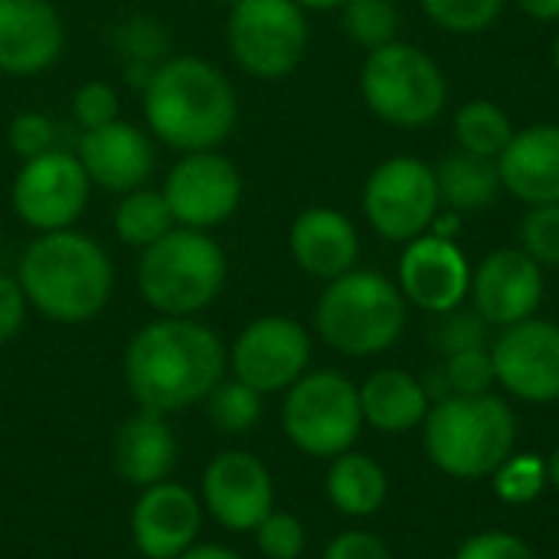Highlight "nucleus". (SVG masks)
Returning <instances> with one entry per match:
<instances>
[{"label": "nucleus", "instance_id": "nucleus-30", "mask_svg": "<svg viewBox=\"0 0 559 559\" xmlns=\"http://www.w3.org/2000/svg\"><path fill=\"white\" fill-rule=\"evenodd\" d=\"M210 416L226 436H242L249 432L259 416H262V393L246 386L242 380H223L210 396Z\"/></svg>", "mask_w": 559, "mask_h": 559}, {"label": "nucleus", "instance_id": "nucleus-39", "mask_svg": "<svg viewBox=\"0 0 559 559\" xmlns=\"http://www.w3.org/2000/svg\"><path fill=\"white\" fill-rule=\"evenodd\" d=\"M455 559H537V554L508 531H485L468 537Z\"/></svg>", "mask_w": 559, "mask_h": 559}, {"label": "nucleus", "instance_id": "nucleus-25", "mask_svg": "<svg viewBox=\"0 0 559 559\" xmlns=\"http://www.w3.org/2000/svg\"><path fill=\"white\" fill-rule=\"evenodd\" d=\"M432 170H436L442 206L455 210L459 216L488 210L498 200V193L504 190L498 160H488V157H478V154H468L459 147L449 151L439 160V167H432Z\"/></svg>", "mask_w": 559, "mask_h": 559}, {"label": "nucleus", "instance_id": "nucleus-43", "mask_svg": "<svg viewBox=\"0 0 559 559\" xmlns=\"http://www.w3.org/2000/svg\"><path fill=\"white\" fill-rule=\"evenodd\" d=\"M531 20L540 23H559V0H514Z\"/></svg>", "mask_w": 559, "mask_h": 559}, {"label": "nucleus", "instance_id": "nucleus-1", "mask_svg": "<svg viewBox=\"0 0 559 559\" xmlns=\"http://www.w3.org/2000/svg\"><path fill=\"white\" fill-rule=\"evenodd\" d=\"M229 350L193 318H157L124 350V383L144 413H177L206 400L226 377Z\"/></svg>", "mask_w": 559, "mask_h": 559}, {"label": "nucleus", "instance_id": "nucleus-19", "mask_svg": "<svg viewBox=\"0 0 559 559\" xmlns=\"http://www.w3.org/2000/svg\"><path fill=\"white\" fill-rule=\"evenodd\" d=\"M75 157L82 170L88 174V183L105 187L111 193H131L144 187L154 170L151 138L121 118L85 131Z\"/></svg>", "mask_w": 559, "mask_h": 559}, {"label": "nucleus", "instance_id": "nucleus-45", "mask_svg": "<svg viewBox=\"0 0 559 559\" xmlns=\"http://www.w3.org/2000/svg\"><path fill=\"white\" fill-rule=\"evenodd\" d=\"M301 10H337L344 0H295Z\"/></svg>", "mask_w": 559, "mask_h": 559}, {"label": "nucleus", "instance_id": "nucleus-47", "mask_svg": "<svg viewBox=\"0 0 559 559\" xmlns=\"http://www.w3.org/2000/svg\"><path fill=\"white\" fill-rule=\"evenodd\" d=\"M554 69H557V75H559V33H557V39H554Z\"/></svg>", "mask_w": 559, "mask_h": 559}, {"label": "nucleus", "instance_id": "nucleus-5", "mask_svg": "<svg viewBox=\"0 0 559 559\" xmlns=\"http://www.w3.org/2000/svg\"><path fill=\"white\" fill-rule=\"evenodd\" d=\"M314 328L321 341L344 357H377L400 341L406 328V298L386 275L350 269L321 292Z\"/></svg>", "mask_w": 559, "mask_h": 559}, {"label": "nucleus", "instance_id": "nucleus-34", "mask_svg": "<svg viewBox=\"0 0 559 559\" xmlns=\"http://www.w3.org/2000/svg\"><path fill=\"white\" fill-rule=\"evenodd\" d=\"M488 321L475 311V308H452L445 314H439V324L432 331V341L436 347L452 357V354H462V350H475V347H485L488 341Z\"/></svg>", "mask_w": 559, "mask_h": 559}, {"label": "nucleus", "instance_id": "nucleus-11", "mask_svg": "<svg viewBox=\"0 0 559 559\" xmlns=\"http://www.w3.org/2000/svg\"><path fill=\"white\" fill-rule=\"evenodd\" d=\"M88 174L82 170L75 154L66 151H46L33 160H23V167L13 177V210L16 216L36 229V233H56L69 229L85 203H88Z\"/></svg>", "mask_w": 559, "mask_h": 559}, {"label": "nucleus", "instance_id": "nucleus-18", "mask_svg": "<svg viewBox=\"0 0 559 559\" xmlns=\"http://www.w3.org/2000/svg\"><path fill=\"white\" fill-rule=\"evenodd\" d=\"M203 527V504L183 485H151L131 508V540L144 559H177L187 554Z\"/></svg>", "mask_w": 559, "mask_h": 559}, {"label": "nucleus", "instance_id": "nucleus-4", "mask_svg": "<svg viewBox=\"0 0 559 559\" xmlns=\"http://www.w3.org/2000/svg\"><path fill=\"white\" fill-rule=\"evenodd\" d=\"M518 423L511 406L495 393L445 396L423 423V445L429 462L462 481L495 475L511 459Z\"/></svg>", "mask_w": 559, "mask_h": 559}, {"label": "nucleus", "instance_id": "nucleus-27", "mask_svg": "<svg viewBox=\"0 0 559 559\" xmlns=\"http://www.w3.org/2000/svg\"><path fill=\"white\" fill-rule=\"evenodd\" d=\"M452 131H455L459 151H468V154L498 160L501 151L511 144V138H514L518 128H514L511 115L498 102H491V98H472V102H465L455 111Z\"/></svg>", "mask_w": 559, "mask_h": 559}, {"label": "nucleus", "instance_id": "nucleus-23", "mask_svg": "<svg viewBox=\"0 0 559 559\" xmlns=\"http://www.w3.org/2000/svg\"><path fill=\"white\" fill-rule=\"evenodd\" d=\"M115 472L134 485V488H151L170 478L177 465V439L164 416L157 413H138L128 423H121L115 445H111Z\"/></svg>", "mask_w": 559, "mask_h": 559}, {"label": "nucleus", "instance_id": "nucleus-40", "mask_svg": "<svg viewBox=\"0 0 559 559\" xmlns=\"http://www.w3.org/2000/svg\"><path fill=\"white\" fill-rule=\"evenodd\" d=\"M321 559H393V557H390V547H386L377 534H370V531H344V534H337V537L328 544V550H324V557Z\"/></svg>", "mask_w": 559, "mask_h": 559}, {"label": "nucleus", "instance_id": "nucleus-3", "mask_svg": "<svg viewBox=\"0 0 559 559\" xmlns=\"http://www.w3.org/2000/svg\"><path fill=\"white\" fill-rule=\"evenodd\" d=\"M26 301L49 321L82 324L102 314L111 298L115 272L105 249L75 229L39 233L16 265Z\"/></svg>", "mask_w": 559, "mask_h": 559}, {"label": "nucleus", "instance_id": "nucleus-32", "mask_svg": "<svg viewBox=\"0 0 559 559\" xmlns=\"http://www.w3.org/2000/svg\"><path fill=\"white\" fill-rule=\"evenodd\" d=\"M547 488V459L540 455H511L495 472V491L508 504H531Z\"/></svg>", "mask_w": 559, "mask_h": 559}, {"label": "nucleus", "instance_id": "nucleus-41", "mask_svg": "<svg viewBox=\"0 0 559 559\" xmlns=\"http://www.w3.org/2000/svg\"><path fill=\"white\" fill-rule=\"evenodd\" d=\"M121 49H124V56H131V62H154V52L164 49L160 26L157 23H144V20L124 23L121 26Z\"/></svg>", "mask_w": 559, "mask_h": 559}, {"label": "nucleus", "instance_id": "nucleus-2", "mask_svg": "<svg viewBox=\"0 0 559 559\" xmlns=\"http://www.w3.org/2000/svg\"><path fill=\"white\" fill-rule=\"evenodd\" d=\"M144 118L151 134L174 151H213L236 128V88L213 62L174 56L157 62L144 85Z\"/></svg>", "mask_w": 559, "mask_h": 559}, {"label": "nucleus", "instance_id": "nucleus-36", "mask_svg": "<svg viewBox=\"0 0 559 559\" xmlns=\"http://www.w3.org/2000/svg\"><path fill=\"white\" fill-rule=\"evenodd\" d=\"M252 534H255L259 554L265 559H298L308 544L305 524L285 511H272Z\"/></svg>", "mask_w": 559, "mask_h": 559}, {"label": "nucleus", "instance_id": "nucleus-8", "mask_svg": "<svg viewBox=\"0 0 559 559\" xmlns=\"http://www.w3.org/2000/svg\"><path fill=\"white\" fill-rule=\"evenodd\" d=\"M282 429L298 452L311 459H337L354 449L364 429L360 390L337 370L305 373L288 386Z\"/></svg>", "mask_w": 559, "mask_h": 559}, {"label": "nucleus", "instance_id": "nucleus-29", "mask_svg": "<svg viewBox=\"0 0 559 559\" xmlns=\"http://www.w3.org/2000/svg\"><path fill=\"white\" fill-rule=\"evenodd\" d=\"M341 20L344 33L367 52L393 43L400 29V10L393 0H344Z\"/></svg>", "mask_w": 559, "mask_h": 559}, {"label": "nucleus", "instance_id": "nucleus-16", "mask_svg": "<svg viewBox=\"0 0 559 559\" xmlns=\"http://www.w3.org/2000/svg\"><path fill=\"white\" fill-rule=\"evenodd\" d=\"M400 292L406 301L429 314H445L459 308L472 292V265L455 239L432 233L406 242L400 255Z\"/></svg>", "mask_w": 559, "mask_h": 559}, {"label": "nucleus", "instance_id": "nucleus-14", "mask_svg": "<svg viewBox=\"0 0 559 559\" xmlns=\"http://www.w3.org/2000/svg\"><path fill=\"white\" fill-rule=\"evenodd\" d=\"M495 380L524 403L559 400V324L527 318L501 331L491 347Z\"/></svg>", "mask_w": 559, "mask_h": 559}, {"label": "nucleus", "instance_id": "nucleus-21", "mask_svg": "<svg viewBox=\"0 0 559 559\" xmlns=\"http://www.w3.org/2000/svg\"><path fill=\"white\" fill-rule=\"evenodd\" d=\"M288 249L301 272L311 278H341L357 269L360 236L357 226L334 206H308L288 229Z\"/></svg>", "mask_w": 559, "mask_h": 559}, {"label": "nucleus", "instance_id": "nucleus-37", "mask_svg": "<svg viewBox=\"0 0 559 559\" xmlns=\"http://www.w3.org/2000/svg\"><path fill=\"white\" fill-rule=\"evenodd\" d=\"M7 138H10L13 154L23 157V160H33V157H39V154H46V151H56V147H52V141H56V124H52V118L43 115V111H20V115L10 121Z\"/></svg>", "mask_w": 559, "mask_h": 559}, {"label": "nucleus", "instance_id": "nucleus-9", "mask_svg": "<svg viewBox=\"0 0 559 559\" xmlns=\"http://www.w3.org/2000/svg\"><path fill=\"white\" fill-rule=\"evenodd\" d=\"M308 10L295 0H236L226 20V46L255 79L292 75L308 49Z\"/></svg>", "mask_w": 559, "mask_h": 559}, {"label": "nucleus", "instance_id": "nucleus-10", "mask_svg": "<svg viewBox=\"0 0 559 559\" xmlns=\"http://www.w3.org/2000/svg\"><path fill=\"white\" fill-rule=\"evenodd\" d=\"M442 210L436 170L413 154H396L377 164L364 183V213L373 233L390 242H413L429 233Z\"/></svg>", "mask_w": 559, "mask_h": 559}, {"label": "nucleus", "instance_id": "nucleus-33", "mask_svg": "<svg viewBox=\"0 0 559 559\" xmlns=\"http://www.w3.org/2000/svg\"><path fill=\"white\" fill-rule=\"evenodd\" d=\"M449 396H478V393H491L495 380V364H491V350L475 347V350H462L452 354L442 367Z\"/></svg>", "mask_w": 559, "mask_h": 559}, {"label": "nucleus", "instance_id": "nucleus-17", "mask_svg": "<svg viewBox=\"0 0 559 559\" xmlns=\"http://www.w3.org/2000/svg\"><path fill=\"white\" fill-rule=\"evenodd\" d=\"M475 311L491 328H511L537 314L544 301V265L524 249H495L478 269H472Z\"/></svg>", "mask_w": 559, "mask_h": 559}, {"label": "nucleus", "instance_id": "nucleus-44", "mask_svg": "<svg viewBox=\"0 0 559 559\" xmlns=\"http://www.w3.org/2000/svg\"><path fill=\"white\" fill-rule=\"evenodd\" d=\"M177 559H242L236 550L219 547V544H193L187 554H180Z\"/></svg>", "mask_w": 559, "mask_h": 559}, {"label": "nucleus", "instance_id": "nucleus-38", "mask_svg": "<svg viewBox=\"0 0 559 559\" xmlns=\"http://www.w3.org/2000/svg\"><path fill=\"white\" fill-rule=\"evenodd\" d=\"M72 115H75V121L85 131L115 121L118 118V95H115V88L105 85V82H98V79L79 85L75 95H72Z\"/></svg>", "mask_w": 559, "mask_h": 559}, {"label": "nucleus", "instance_id": "nucleus-42", "mask_svg": "<svg viewBox=\"0 0 559 559\" xmlns=\"http://www.w3.org/2000/svg\"><path fill=\"white\" fill-rule=\"evenodd\" d=\"M26 295L16 278L0 275V344L13 341L26 321Z\"/></svg>", "mask_w": 559, "mask_h": 559}, {"label": "nucleus", "instance_id": "nucleus-24", "mask_svg": "<svg viewBox=\"0 0 559 559\" xmlns=\"http://www.w3.org/2000/svg\"><path fill=\"white\" fill-rule=\"evenodd\" d=\"M429 390L406 370H377L360 386V413L364 423L386 436L409 432L426 423L429 416Z\"/></svg>", "mask_w": 559, "mask_h": 559}, {"label": "nucleus", "instance_id": "nucleus-26", "mask_svg": "<svg viewBox=\"0 0 559 559\" xmlns=\"http://www.w3.org/2000/svg\"><path fill=\"white\" fill-rule=\"evenodd\" d=\"M390 491L386 472L360 452H344L328 468V498L347 518H373Z\"/></svg>", "mask_w": 559, "mask_h": 559}, {"label": "nucleus", "instance_id": "nucleus-28", "mask_svg": "<svg viewBox=\"0 0 559 559\" xmlns=\"http://www.w3.org/2000/svg\"><path fill=\"white\" fill-rule=\"evenodd\" d=\"M174 213L160 190H131L115 210V233L124 246L147 249L174 229Z\"/></svg>", "mask_w": 559, "mask_h": 559}, {"label": "nucleus", "instance_id": "nucleus-15", "mask_svg": "<svg viewBox=\"0 0 559 559\" xmlns=\"http://www.w3.org/2000/svg\"><path fill=\"white\" fill-rule=\"evenodd\" d=\"M203 508L226 531H255L275 511L272 472L252 452H219L203 472Z\"/></svg>", "mask_w": 559, "mask_h": 559}, {"label": "nucleus", "instance_id": "nucleus-6", "mask_svg": "<svg viewBox=\"0 0 559 559\" xmlns=\"http://www.w3.org/2000/svg\"><path fill=\"white\" fill-rule=\"evenodd\" d=\"M226 285V252L203 229L174 226L144 249L138 288L164 318H193L210 308Z\"/></svg>", "mask_w": 559, "mask_h": 559}, {"label": "nucleus", "instance_id": "nucleus-13", "mask_svg": "<svg viewBox=\"0 0 559 559\" xmlns=\"http://www.w3.org/2000/svg\"><path fill=\"white\" fill-rule=\"evenodd\" d=\"M160 193L177 226L206 233L239 210L242 174L229 157L216 151H193L170 167Z\"/></svg>", "mask_w": 559, "mask_h": 559}, {"label": "nucleus", "instance_id": "nucleus-12", "mask_svg": "<svg viewBox=\"0 0 559 559\" xmlns=\"http://www.w3.org/2000/svg\"><path fill=\"white\" fill-rule=\"evenodd\" d=\"M311 337L308 331L285 314H265L242 328L229 350L233 377L252 386L255 393H282L308 373Z\"/></svg>", "mask_w": 559, "mask_h": 559}, {"label": "nucleus", "instance_id": "nucleus-7", "mask_svg": "<svg viewBox=\"0 0 559 559\" xmlns=\"http://www.w3.org/2000/svg\"><path fill=\"white\" fill-rule=\"evenodd\" d=\"M360 95L380 121L396 128H426L445 111L449 82L426 49L393 39L367 52Z\"/></svg>", "mask_w": 559, "mask_h": 559}, {"label": "nucleus", "instance_id": "nucleus-35", "mask_svg": "<svg viewBox=\"0 0 559 559\" xmlns=\"http://www.w3.org/2000/svg\"><path fill=\"white\" fill-rule=\"evenodd\" d=\"M521 249L540 265H559V203L531 206L524 213Z\"/></svg>", "mask_w": 559, "mask_h": 559}, {"label": "nucleus", "instance_id": "nucleus-22", "mask_svg": "<svg viewBox=\"0 0 559 559\" xmlns=\"http://www.w3.org/2000/svg\"><path fill=\"white\" fill-rule=\"evenodd\" d=\"M501 187L527 206L559 203V124L514 131L498 157Z\"/></svg>", "mask_w": 559, "mask_h": 559}, {"label": "nucleus", "instance_id": "nucleus-46", "mask_svg": "<svg viewBox=\"0 0 559 559\" xmlns=\"http://www.w3.org/2000/svg\"><path fill=\"white\" fill-rule=\"evenodd\" d=\"M547 485H554L559 491V449H554V455L547 459Z\"/></svg>", "mask_w": 559, "mask_h": 559}, {"label": "nucleus", "instance_id": "nucleus-31", "mask_svg": "<svg viewBox=\"0 0 559 559\" xmlns=\"http://www.w3.org/2000/svg\"><path fill=\"white\" fill-rule=\"evenodd\" d=\"M426 16L442 26L445 33L475 36L495 26V20L504 13L508 0H419Z\"/></svg>", "mask_w": 559, "mask_h": 559}, {"label": "nucleus", "instance_id": "nucleus-20", "mask_svg": "<svg viewBox=\"0 0 559 559\" xmlns=\"http://www.w3.org/2000/svg\"><path fill=\"white\" fill-rule=\"evenodd\" d=\"M62 20L49 0H0V72L36 75L62 52Z\"/></svg>", "mask_w": 559, "mask_h": 559}]
</instances>
